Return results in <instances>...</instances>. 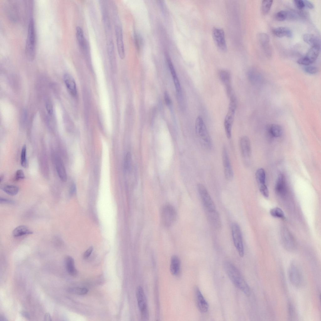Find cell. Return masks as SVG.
I'll list each match as a JSON object with an SVG mask.
<instances>
[{
	"label": "cell",
	"instance_id": "db71d44e",
	"mask_svg": "<svg viewBox=\"0 0 321 321\" xmlns=\"http://www.w3.org/2000/svg\"><path fill=\"white\" fill-rule=\"evenodd\" d=\"M8 319L7 318L2 314H0V321H7Z\"/></svg>",
	"mask_w": 321,
	"mask_h": 321
},
{
	"label": "cell",
	"instance_id": "7a4b0ae2",
	"mask_svg": "<svg viewBox=\"0 0 321 321\" xmlns=\"http://www.w3.org/2000/svg\"><path fill=\"white\" fill-rule=\"evenodd\" d=\"M36 52V33L34 20L30 19L29 24L27 37L26 39L25 53L27 59L33 60Z\"/></svg>",
	"mask_w": 321,
	"mask_h": 321
},
{
	"label": "cell",
	"instance_id": "7402d4cb",
	"mask_svg": "<svg viewBox=\"0 0 321 321\" xmlns=\"http://www.w3.org/2000/svg\"><path fill=\"white\" fill-rule=\"evenodd\" d=\"M181 263L179 258L176 255H173L171 259L170 271L174 276L178 275L180 271Z\"/></svg>",
	"mask_w": 321,
	"mask_h": 321
},
{
	"label": "cell",
	"instance_id": "836d02e7",
	"mask_svg": "<svg viewBox=\"0 0 321 321\" xmlns=\"http://www.w3.org/2000/svg\"><path fill=\"white\" fill-rule=\"evenodd\" d=\"M270 213L273 217L283 219L285 218V214L279 208L275 207L271 209Z\"/></svg>",
	"mask_w": 321,
	"mask_h": 321
},
{
	"label": "cell",
	"instance_id": "60d3db41",
	"mask_svg": "<svg viewBox=\"0 0 321 321\" xmlns=\"http://www.w3.org/2000/svg\"><path fill=\"white\" fill-rule=\"evenodd\" d=\"M25 175L23 171L21 169H19L16 171L15 179L16 181H18L19 180L23 179L25 178Z\"/></svg>",
	"mask_w": 321,
	"mask_h": 321
},
{
	"label": "cell",
	"instance_id": "9c48e42d",
	"mask_svg": "<svg viewBox=\"0 0 321 321\" xmlns=\"http://www.w3.org/2000/svg\"><path fill=\"white\" fill-rule=\"evenodd\" d=\"M197 187L205 211L216 209L215 204L205 186L199 183Z\"/></svg>",
	"mask_w": 321,
	"mask_h": 321
},
{
	"label": "cell",
	"instance_id": "cb8c5ba5",
	"mask_svg": "<svg viewBox=\"0 0 321 321\" xmlns=\"http://www.w3.org/2000/svg\"><path fill=\"white\" fill-rule=\"evenodd\" d=\"M32 234L33 232L27 226L24 225H21L17 227L14 229L12 233L13 236L15 237Z\"/></svg>",
	"mask_w": 321,
	"mask_h": 321
},
{
	"label": "cell",
	"instance_id": "f1b7e54d",
	"mask_svg": "<svg viewBox=\"0 0 321 321\" xmlns=\"http://www.w3.org/2000/svg\"><path fill=\"white\" fill-rule=\"evenodd\" d=\"M268 131L272 136L275 137H280L282 133V129L280 125L273 124L269 126Z\"/></svg>",
	"mask_w": 321,
	"mask_h": 321
},
{
	"label": "cell",
	"instance_id": "277c9868",
	"mask_svg": "<svg viewBox=\"0 0 321 321\" xmlns=\"http://www.w3.org/2000/svg\"><path fill=\"white\" fill-rule=\"evenodd\" d=\"M237 104L236 97L233 94L230 97L228 110L224 123L226 134L228 139H230L231 136L232 128L237 108Z\"/></svg>",
	"mask_w": 321,
	"mask_h": 321
},
{
	"label": "cell",
	"instance_id": "e0dca14e",
	"mask_svg": "<svg viewBox=\"0 0 321 321\" xmlns=\"http://www.w3.org/2000/svg\"><path fill=\"white\" fill-rule=\"evenodd\" d=\"M275 189L276 193L279 195L284 196L286 195L287 192V185L285 177L282 174L278 175Z\"/></svg>",
	"mask_w": 321,
	"mask_h": 321
},
{
	"label": "cell",
	"instance_id": "d6a6232c",
	"mask_svg": "<svg viewBox=\"0 0 321 321\" xmlns=\"http://www.w3.org/2000/svg\"><path fill=\"white\" fill-rule=\"evenodd\" d=\"M69 292L76 295H83L87 293L88 290L86 288L72 287L68 290Z\"/></svg>",
	"mask_w": 321,
	"mask_h": 321
},
{
	"label": "cell",
	"instance_id": "7dc6e473",
	"mask_svg": "<svg viewBox=\"0 0 321 321\" xmlns=\"http://www.w3.org/2000/svg\"><path fill=\"white\" fill-rule=\"evenodd\" d=\"M164 99L165 103L167 106H169L171 104V101L169 95L167 92L164 93Z\"/></svg>",
	"mask_w": 321,
	"mask_h": 321
},
{
	"label": "cell",
	"instance_id": "816d5d0a",
	"mask_svg": "<svg viewBox=\"0 0 321 321\" xmlns=\"http://www.w3.org/2000/svg\"><path fill=\"white\" fill-rule=\"evenodd\" d=\"M20 313L21 315L25 318L27 319H30V315L27 312L22 311Z\"/></svg>",
	"mask_w": 321,
	"mask_h": 321
},
{
	"label": "cell",
	"instance_id": "ac0fdd59",
	"mask_svg": "<svg viewBox=\"0 0 321 321\" xmlns=\"http://www.w3.org/2000/svg\"><path fill=\"white\" fill-rule=\"evenodd\" d=\"M195 293L197 305L199 310L202 313H206L209 309L208 304L199 288L196 287Z\"/></svg>",
	"mask_w": 321,
	"mask_h": 321
},
{
	"label": "cell",
	"instance_id": "7bdbcfd3",
	"mask_svg": "<svg viewBox=\"0 0 321 321\" xmlns=\"http://www.w3.org/2000/svg\"><path fill=\"white\" fill-rule=\"evenodd\" d=\"M295 6L299 9L301 10L304 8V4L303 0H295L293 1Z\"/></svg>",
	"mask_w": 321,
	"mask_h": 321
},
{
	"label": "cell",
	"instance_id": "8992f818",
	"mask_svg": "<svg viewBox=\"0 0 321 321\" xmlns=\"http://www.w3.org/2000/svg\"><path fill=\"white\" fill-rule=\"evenodd\" d=\"M176 217V212L172 206L167 204L162 208L160 218L162 223L165 226L168 227L172 225L175 221Z\"/></svg>",
	"mask_w": 321,
	"mask_h": 321
},
{
	"label": "cell",
	"instance_id": "11a10c76",
	"mask_svg": "<svg viewBox=\"0 0 321 321\" xmlns=\"http://www.w3.org/2000/svg\"><path fill=\"white\" fill-rule=\"evenodd\" d=\"M3 178H4V177H3V175H2V176H1L0 177V182H1L3 180Z\"/></svg>",
	"mask_w": 321,
	"mask_h": 321
},
{
	"label": "cell",
	"instance_id": "f6af8a7d",
	"mask_svg": "<svg viewBox=\"0 0 321 321\" xmlns=\"http://www.w3.org/2000/svg\"><path fill=\"white\" fill-rule=\"evenodd\" d=\"M45 107L48 113L50 115L52 114L53 112V108L51 103L49 102H47L45 103Z\"/></svg>",
	"mask_w": 321,
	"mask_h": 321
},
{
	"label": "cell",
	"instance_id": "5b68a950",
	"mask_svg": "<svg viewBox=\"0 0 321 321\" xmlns=\"http://www.w3.org/2000/svg\"><path fill=\"white\" fill-rule=\"evenodd\" d=\"M288 275L290 282L294 287L299 288L303 282V276L298 263L293 260L290 262L288 270Z\"/></svg>",
	"mask_w": 321,
	"mask_h": 321
},
{
	"label": "cell",
	"instance_id": "d4e9b609",
	"mask_svg": "<svg viewBox=\"0 0 321 321\" xmlns=\"http://www.w3.org/2000/svg\"><path fill=\"white\" fill-rule=\"evenodd\" d=\"M320 46H314L308 50L305 56L311 62V64L316 60L319 53Z\"/></svg>",
	"mask_w": 321,
	"mask_h": 321
},
{
	"label": "cell",
	"instance_id": "8fae6325",
	"mask_svg": "<svg viewBox=\"0 0 321 321\" xmlns=\"http://www.w3.org/2000/svg\"><path fill=\"white\" fill-rule=\"evenodd\" d=\"M222 159L225 178L228 181L231 180L234 173L226 147L224 146L222 150Z\"/></svg>",
	"mask_w": 321,
	"mask_h": 321
},
{
	"label": "cell",
	"instance_id": "ab89813d",
	"mask_svg": "<svg viewBox=\"0 0 321 321\" xmlns=\"http://www.w3.org/2000/svg\"><path fill=\"white\" fill-rule=\"evenodd\" d=\"M260 192L265 197H268L269 195L268 189L266 185L259 186Z\"/></svg>",
	"mask_w": 321,
	"mask_h": 321
},
{
	"label": "cell",
	"instance_id": "4dcf8cb0",
	"mask_svg": "<svg viewBox=\"0 0 321 321\" xmlns=\"http://www.w3.org/2000/svg\"><path fill=\"white\" fill-rule=\"evenodd\" d=\"M20 163L21 166L24 168L27 167L28 162L27 158V147L25 145L22 147L20 156Z\"/></svg>",
	"mask_w": 321,
	"mask_h": 321
},
{
	"label": "cell",
	"instance_id": "8d00e7d4",
	"mask_svg": "<svg viewBox=\"0 0 321 321\" xmlns=\"http://www.w3.org/2000/svg\"><path fill=\"white\" fill-rule=\"evenodd\" d=\"M131 155L130 152H128L125 155L124 162V168L126 171L129 170L131 163Z\"/></svg>",
	"mask_w": 321,
	"mask_h": 321
},
{
	"label": "cell",
	"instance_id": "ba28073f",
	"mask_svg": "<svg viewBox=\"0 0 321 321\" xmlns=\"http://www.w3.org/2000/svg\"><path fill=\"white\" fill-rule=\"evenodd\" d=\"M231 232L234 245L239 255L243 257L244 251L242 237L240 227L237 223H234L232 224Z\"/></svg>",
	"mask_w": 321,
	"mask_h": 321
},
{
	"label": "cell",
	"instance_id": "44dd1931",
	"mask_svg": "<svg viewBox=\"0 0 321 321\" xmlns=\"http://www.w3.org/2000/svg\"><path fill=\"white\" fill-rule=\"evenodd\" d=\"M64 83L70 93L73 96H75L77 94L76 86L75 80L72 76L70 74H65L63 76Z\"/></svg>",
	"mask_w": 321,
	"mask_h": 321
},
{
	"label": "cell",
	"instance_id": "b9f144b4",
	"mask_svg": "<svg viewBox=\"0 0 321 321\" xmlns=\"http://www.w3.org/2000/svg\"><path fill=\"white\" fill-rule=\"evenodd\" d=\"M297 63L300 65H308L311 63L310 61L305 56L301 57L298 60Z\"/></svg>",
	"mask_w": 321,
	"mask_h": 321
},
{
	"label": "cell",
	"instance_id": "e575fe53",
	"mask_svg": "<svg viewBox=\"0 0 321 321\" xmlns=\"http://www.w3.org/2000/svg\"><path fill=\"white\" fill-rule=\"evenodd\" d=\"M288 11L281 10L276 13L275 18L278 21H283L288 19Z\"/></svg>",
	"mask_w": 321,
	"mask_h": 321
},
{
	"label": "cell",
	"instance_id": "d6986e66",
	"mask_svg": "<svg viewBox=\"0 0 321 321\" xmlns=\"http://www.w3.org/2000/svg\"><path fill=\"white\" fill-rule=\"evenodd\" d=\"M76 36L79 45L84 54L88 53L87 40L84 37L82 29L79 26L76 28Z\"/></svg>",
	"mask_w": 321,
	"mask_h": 321
},
{
	"label": "cell",
	"instance_id": "f907efd6",
	"mask_svg": "<svg viewBox=\"0 0 321 321\" xmlns=\"http://www.w3.org/2000/svg\"><path fill=\"white\" fill-rule=\"evenodd\" d=\"M76 186L74 184H72L69 190V194L71 196L73 195L76 191Z\"/></svg>",
	"mask_w": 321,
	"mask_h": 321
},
{
	"label": "cell",
	"instance_id": "ffe728a7",
	"mask_svg": "<svg viewBox=\"0 0 321 321\" xmlns=\"http://www.w3.org/2000/svg\"><path fill=\"white\" fill-rule=\"evenodd\" d=\"M55 164L57 172L61 180L63 182H66L67 176L66 169L63 162L58 156H56L55 159Z\"/></svg>",
	"mask_w": 321,
	"mask_h": 321
},
{
	"label": "cell",
	"instance_id": "ee69618b",
	"mask_svg": "<svg viewBox=\"0 0 321 321\" xmlns=\"http://www.w3.org/2000/svg\"><path fill=\"white\" fill-rule=\"evenodd\" d=\"M134 43L138 51L139 52L140 50V42L139 37L135 32H134Z\"/></svg>",
	"mask_w": 321,
	"mask_h": 321
},
{
	"label": "cell",
	"instance_id": "30bf717a",
	"mask_svg": "<svg viewBox=\"0 0 321 321\" xmlns=\"http://www.w3.org/2000/svg\"><path fill=\"white\" fill-rule=\"evenodd\" d=\"M212 36L214 42L219 50L225 52L227 46L224 30L220 28L214 27L212 30Z\"/></svg>",
	"mask_w": 321,
	"mask_h": 321
},
{
	"label": "cell",
	"instance_id": "6da1fadb",
	"mask_svg": "<svg viewBox=\"0 0 321 321\" xmlns=\"http://www.w3.org/2000/svg\"><path fill=\"white\" fill-rule=\"evenodd\" d=\"M224 270L234 285L246 295L250 294V287L238 269L231 263L227 261L224 263Z\"/></svg>",
	"mask_w": 321,
	"mask_h": 321
},
{
	"label": "cell",
	"instance_id": "9a60e30c",
	"mask_svg": "<svg viewBox=\"0 0 321 321\" xmlns=\"http://www.w3.org/2000/svg\"><path fill=\"white\" fill-rule=\"evenodd\" d=\"M218 75L221 81L225 85L227 96L230 97L233 95L230 73L226 70H221L219 71Z\"/></svg>",
	"mask_w": 321,
	"mask_h": 321
},
{
	"label": "cell",
	"instance_id": "52a82bcc",
	"mask_svg": "<svg viewBox=\"0 0 321 321\" xmlns=\"http://www.w3.org/2000/svg\"><path fill=\"white\" fill-rule=\"evenodd\" d=\"M136 296L141 318L144 320H147L149 317L147 300L144 290L140 286L137 288Z\"/></svg>",
	"mask_w": 321,
	"mask_h": 321
},
{
	"label": "cell",
	"instance_id": "4316f807",
	"mask_svg": "<svg viewBox=\"0 0 321 321\" xmlns=\"http://www.w3.org/2000/svg\"><path fill=\"white\" fill-rule=\"evenodd\" d=\"M66 266L68 273L74 276L77 274V270L75 267L74 259L71 256H67L65 260Z\"/></svg>",
	"mask_w": 321,
	"mask_h": 321
},
{
	"label": "cell",
	"instance_id": "3957f363",
	"mask_svg": "<svg viewBox=\"0 0 321 321\" xmlns=\"http://www.w3.org/2000/svg\"><path fill=\"white\" fill-rule=\"evenodd\" d=\"M195 129L196 134L201 143L206 147L211 148V139L203 118L200 116H198L196 119Z\"/></svg>",
	"mask_w": 321,
	"mask_h": 321
},
{
	"label": "cell",
	"instance_id": "83f0119b",
	"mask_svg": "<svg viewBox=\"0 0 321 321\" xmlns=\"http://www.w3.org/2000/svg\"><path fill=\"white\" fill-rule=\"evenodd\" d=\"M255 179L259 186L266 185V175L265 170L262 168L258 169L255 174Z\"/></svg>",
	"mask_w": 321,
	"mask_h": 321
},
{
	"label": "cell",
	"instance_id": "2e32d148",
	"mask_svg": "<svg viewBox=\"0 0 321 321\" xmlns=\"http://www.w3.org/2000/svg\"><path fill=\"white\" fill-rule=\"evenodd\" d=\"M257 39L266 55L269 56L271 55L272 50L269 44V35L265 33H260L257 35Z\"/></svg>",
	"mask_w": 321,
	"mask_h": 321
},
{
	"label": "cell",
	"instance_id": "484cf974",
	"mask_svg": "<svg viewBox=\"0 0 321 321\" xmlns=\"http://www.w3.org/2000/svg\"><path fill=\"white\" fill-rule=\"evenodd\" d=\"M303 40L308 44L312 46H320V42L319 38L315 35L310 34H305L303 36Z\"/></svg>",
	"mask_w": 321,
	"mask_h": 321
},
{
	"label": "cell",
	"instance_id": "4fadbf2b",
	"mask_svg": "<svg viewBox=\"0 0 321 321\" xmlns=\"http://www.w3.org/2000/svg\"><path fill=\"white\" fill-rule=\"evenodd\" d=\"M239 145L242 156L245 158H249L251 153V145L249 138L246 136H242L239 140Z\"/></svg>",
	"mask_w": 321,
	"mask_h": 321
},
{
	"label": "cell",
	"instance_id": "1f68e13d",
	"mask_svg": "<svg viewBox=\"0 0 321 321\" xmlns=\"http://www.w3.org/2000/svg\"><path fill=\"white\" fill-rule=\"evenodd\" d=\"M272 0H263L261 5V10L264 15H266L269 12L272 4Z\"/></svg>",
	"mask_w": 321,
	"mask_h": 321
},
{
	"label": "cell",
	"instance_id": "f5cc1de1",
	"mask_svg": "<svg viewBox=\"0 0 321 321\" xmlns=\"http://www.w3.org/2000/svg\"><path fill=\"white\" fill-rule=\"evenodd\" d=\"M44 320L46 321H51V318L50 314L49 313H46L44 316Z\"/></svg>",
	"mask_w": 321,
	"mask_h": 321
},
{
	"label": "cell",
	"instance_id": "74e56055",
	"mask_svg": "<svg viewBox=\"0 0 321 321\" xmlns=\"http://www.w3.org/2000/svg\"><path fill=\"white\" fill-rule=\"evenodd\" d=\"M288 318L291 320H292L295 318V309L292 304L289 302L288 304Z\"/></svg>",
	"mask_w": 321,
	"mask_h": 321
},
{
	"label": "cell",
	"instance_id": "f35d334b",
	"mask_svg": "<svg viewBox=\"0 0 321 321\" xmlns=\"http://www.w3.org/2000/svg\"><path fill=\"white\" fill-rule=\"evenodd\" d=\"M304 70L306 73L312 74H316L318 71V69L317 67L312 66L305 67Z\"/></svg>",
	"mask_w": 321,
	"mask_h": 321
},
{
	"label": "cell",
	"instance_id": "c3c4849f",
	"mask_svg": "<svg viewBox=\"0 0 321 321\" xmlns=\"http://www.w3.org/2000/svg\"><path fill=\"white\" fill-rule=\"evenodd\" d=\"M303 1L304 4V7L310 9L314 8V5L312 3L307 0H303Z\"/></svg>",
	"mask_w": 321,
	"mask_h": 321
},
{
	"label": "cell",
	"instance_id": "d590c367",
	"mask_svg": "<svg viewBox=\"0 0 321 321\" xmlns=\"http://www.w3.org/2000/svg\"><path fill=\"white\" fill-rule=\"evenodd\" d=\"M166 55L167 61L173 80L177 79L178 77L172 62L167 54Z\"/></svg>",
	"mask_w": 321,
	"mask_h": 321
},
{
	"label": "cell",
	"instance_id": "7c38bea8",
	"mask_svg": "<svg viewBox=\"0 0 321 321\" xmlns=\"http://www.w3.org/2000/svg\"><path fill=\"white\" fill-rule=\"evenodd\" d=\"M115 30L118 54L120 58L123 59L125 57V53L122 30L119 24H117L115 25Z\"/></svg>",
	"mask_w": 321,
	"mask_h": 321
},
{
	"label": "cell",
	"instance_id": "681fc988",
	"mask_svg": "<svg viewBox=\"0 0 321 321\" xmlns=\"http://www.w3.org/2000/svg\"><path fill=\"white\" fill-rule=\"evenodd\" d=\"M0 202L1 203H8V204H13L14 202L10 200L6 199L3 198H0Z\"/></svg>",
	"mask_w": 321,
	"mask_h": 321
},
{
	"label": "cell",
	"instance_id": "5bb4252c",
	"mask_svg": "<svg viewBox=\"0 0 321 321\" xmlns=\"http://www.w3.org/2000/svg\"><path fill=\"white\" fill-rule=\"evenodd\" d=\"M206 215L210 225L216 229L221 227V221L218 213L216 209L205 211Z\"/></svg>",
	"mask_w": 321,
	"mask_h": 321
},
{
	"label": "cell",
	"instance_id": "f546056e",
	"mask_svg": "<svg viewBox=\"0 0 321 321\" xmlns=\"http://www.w3.org/2000/svg\"><path fill=\"white\" fill-rule=\"evenodd\" d=\"M1 188L7 194L11 196L16 195L19 191L18 187L13 185H4L1 187Z\"/></svg>",
	"mask_w": 321,
	"mask_h": 321
},
{
	"label": "cell",
	"instance_id": "603a6c76",
	"mask_svg": "<svg viewBox=\"0 0 321 321\" xmlns=\"http://www.w3.org/2000/svg\"><path fill=\"white\" fill-rule=\"evenodd\" d=\"M272 31L275 35L280 38L284 37L291 38L293 35L292 32L289 29L284 27L273 29Z\"/></svg>",
	"mask_w": 321,
	"mask_h": 321
},
{
	"label": "cell",
	"instance_id": "bcb514c9",
	"mask_svg": "<svg viewBox=\"0 0 321 321\" xmlns=\"http://www.w3.org/2000/svg\"><path fill=\"white\" fill-rule=\"evenodd\" d=\"M93 250L92 246L89 247L84 252L83 257L85 259H87L91 255Z\"/></svg>",
	"mask_w": 321,
	"mask_h": 321
}]
</instances>
